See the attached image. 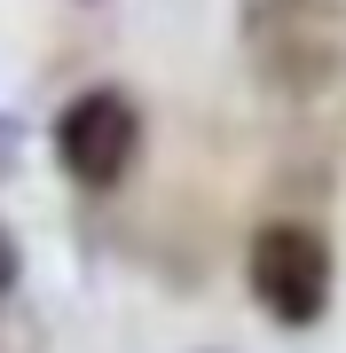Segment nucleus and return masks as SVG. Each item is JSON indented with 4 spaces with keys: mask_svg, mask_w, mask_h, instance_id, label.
<instances>
[{
    "mask_svg": "<svg viewBox=\"0 0 346 353\" xmlns=\"http://www.w3.org/2000/svg\"><path fill=\"white\" fill-rule=\"evenodd\" d=\"M244 283L283 330H315L331 314V243L307 220H268L244 243Z\"/></svg>",
    "mask_w": 346,
    "mask_h": 353,
    "instance_id": "nucleus-1",
    "label": "nucleus"
},
{
    "mask_svg": "<svg viewBox=\"0 0 346 353\" xmlns=\"http://www.w3.org/2000/svg\"><path fill=\"white\" fill-rule=\"evenodd\" d=\"M134 150H142V110H134L126 87H87V94L64 102V118H55V165L79 189H118Z\"/></svg>",
    "mask_w": 346,
    "mask_h": 353,
    "instance_id": "nucleus-2",
    "label": "nucleus"
},
{
    "mask_svg": "<svg viewBox=\"0 0 346 353\" xmlns=\"http://www.w3.org/2000/svg\"><path fill=\"white\" fill-rule=\"evenodd\" d=\"M16 283H24V243H16V228L0 220V306L16 299Z\"/></svg>",
    "mask_w": 346,
    "mask_h": 353,
    "instance_id": "nucleus-3",
    "label": "nucleus"
},
{
    "mask_svg": "<svg viewBox=\"0 0 346 353\" xmlns=\"http://www.w3.org/2000/svg\"><path fill=\"white\" fill-rule=\"evenodd\" d=\"M0 141H8V134H0Z\"/></svg>",
    "mask_w": 346,
    "mask_h": 353,
    "instance_id": "nucleus-4",
    "label": "nucleus"
}]
</instances>
